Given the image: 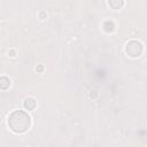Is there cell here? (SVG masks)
<instances>
[{"label": "cell", "mask_w": 147, "mask_h": 147, "mask_svg": "<svg viewBox=\"0 0 147 147\" xmlns=\"http://www.w3.org/2000/svg\"><path fill=\"white\" fill-rule=\"evenodd\" d=\"M31 125V118L23 110H15L8 116V126L15 133L25 132Z\"/></svg>", "instance_id": "6da1fadb"}, {"label": "cell", "mask_w": 147, "mask_h": 147, "mask_svg": "<svg viewBox=\"0 0 147 147\" xmlns=\"http://www.w3.org/2000/svg\"><path fill=\"white\" fill-rule=\"evenodd\" d=\"M125 52L131 57H138L142 53V44L138 40H131L126 44Z\"/></svg>", "instance_id": "7a4b0ae2"}, {"label": "cell", "mask_w": 147, "mask_h": 147, "mask_svg": "<svg viewBox=\"0 0 147 147\" xmlns=\"http://www.w3.org/2000/svg\"><path fill=\"white\" fill-rule=\"evenodd\" d=\"M108 5L113 9H121L124 6V0H108Z\"/></svg>", "instance_id": "3957f363"}, {"label": "cell", "mask_w": 147, "mask_h": 147, "mask_svg": "<svg viewBox=\"0 0 147 147\" xmlns=\"http://www.w3.org/2000/svg\"><path fill=\"white\" fill-rule=\"evenodd\" d=\"M24 108L28 109V110L34 109L36 108V101H34V99H32V98L25 99V101H24Z\"/></svg>", "instance_id": "277c9868"}, {"label": "cell", "mask_w": 147, "mask_h": 147, "mask_svg": "<svg viewBox=\"0 0 147 147\" xmlns=\"http://www.w3.org/2000/svg\"><path fill=\"white\" fill-rule=\"evenodd\" d=\"M0 82H1V88H2V90H6V88H8V87L10 86V80H9V78H7V77H5V76L1 77Z\"/></svg>", "instance_id": "5b68a950"}]
</instances>
